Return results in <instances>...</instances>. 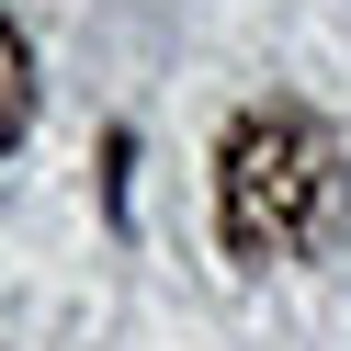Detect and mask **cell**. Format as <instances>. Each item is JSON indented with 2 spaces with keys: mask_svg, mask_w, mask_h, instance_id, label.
<instances>
[{
  "mask_svg": "<svg viewBox=\"0 0 351 351\" xmlns=\"http://www.w3.org/2000/svg\"><path fill=\"white\" fill-rule=\"evenodd\" d=\"M351 215V147L306 102H250L215 147V227L238 261H306Z\"/></svg>",
  "mask_w": 351,
  "mask_h": 351,
  "instance_id": "obj_1",
  "label": "cell"
},
{
  "mask_svg": "<svg viewBox=\"0 0 351 351\" xmlns=\"http://www.w3.org/2000/svg\"><path fill=\"white\" fill-rule=\"evenodd\" d=\"M23 114H34V57H23V34H12V12H0V159H12Z\"/></svg>",
  "mask_w": 351,
  "mask_h": 351,
  "instance_id": "obj_2",
  "label": "cell"
}]
</instances>
